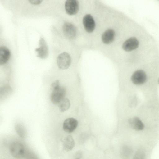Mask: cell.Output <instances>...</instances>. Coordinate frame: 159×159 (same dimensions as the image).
<instances>
[{"mask_svg": "<svg viewBox=\"0 0 159 159\" xmlns=\"http://www.w3.org/2000/svg\"><path fill=\"white\" fill-rule=\"evenodd\" d=\"M9 151L12 156L16 159H21L24 156L25 148L20 142H15L12 143L10 146Z\"/></svg>", "mask_w": 159, "mask_h": 159, "instance_id": "6da1fadb", "label": "cell"}, {"mask_svg": "<svg viewBox=\"0 0 159 159\" xmlns=\"http://www.w3.org/2000/svg\"><path fill=\"white\" fill-rule=\"evenodd\" d=\"M66 93V88L63 86H60L57 89L52 91L50 97L51 102L54 104H58L65 97Z\"/></svg>", "mask_w": 159, "mask_h": 159, "instance_id": "7a4b0ae2", "label": "cell"}, {"mask_svg": "<svg viewBox=\"0 0 159 159\" xmlns=\"http://www.w3.org/2000/svg\"><path fill=\"white\" fill-rule=\"evenodd\" d=\"M71 61L70 56L66 52H64L60 54L57 59L58 66L59 69L61 70L67 69L70 66Z\"/></svg>", "mask_w": 159, "mask_h": 159, "instance_id": "3957f363", "label": "cell"}, {"mask_svg": "<svg viewBox=\"0 0 159 159\" xmlns=\"http://www.w3.org/2000/svg\"><path fill=\"white\" fill-rule=\"evenodd\" d=\"M39 45V48L35 49L37 52V56L41 59L46 58L48 55V50L46 43L43 38H40Z\"/></svg>", "mask_w": 159, "mask_h": 159, "instance_id": "277c9868", "label": "cell"}, {"mask_svg": "<svg viewBox=\"0 0 159 159\" xmlns=\"http://www.w3.org/2000/svg\"><path fill=\"white\" fill-rule=\"evenodd\" d=\"M62 30L64 35L68 39H72L76 36V28L73 25L70 23H65L62 26Z\"/></svg>", "mask_w": 159, "mask_h": 159, "instance_id": "5b68a950", "label": "cell"}, {"mask_svg": "<svg viewBox=\"0 0 159 159\" xmlns=\"http://www.w3.org/2000/svg\"><path fill=\"white\" fill-rule=\"evenodd\" d=\"M78 122L75 119L69 118L66 119L63 124V130L66 132L70 133L74 131L77 127Z\"/></svg>", "mask_w": 159, "mask_h": 159, "instance_id": "8992f818", "label": "cell"}, {"mask_svg": "<svg viewBox=\"0 0 159 159\" xmlns=\"http://www.w3.org/2000/svg\"><path fill=\"white\" fill-rule=\"evenodd\" d=\"M147 76L145 72L142 70H138L132 74L131 80L132 82L136 85H141L146 81Z\"/></svg>", "mask_w": 159, "mask_h": 159, "instance_id": "52a82bcc", "label": "cell"}, {"mask_svg": "<svg viewBox=\"0 0 159 159\" xmlns=\"http://www.w3.org/2000/svg\"><path fill=\"white\" fill-rule=\"evenodd\" d=\"M65 9L66 12L69 15L76 14L79 9V3L78 1L67 0L65 3Z\"/></svg>", "mask_w": 159, "mask_h": 159, "instance_id": "ba28073f", "label": "cell"}, {"mask_svg": "<svg viewBox=\"0 0 159 159\" xmlns=\"http://www.w3.org/2000/svg\"><path fill=\"white\" fill-rule=\"evenodd\" d=\"M83 22L84 29L87 32L91 33L94 30L95 23L93 16L90 14H87L84 16Z\"/></svg>", "mask_w": 159, "mask_h": 159, "instance_id": "9c48e42d", "label": "cell"}, {"mask_svg": "<svg viewBox=\"0 0 159 159\" xmlns=\"http://www.w3.org/2000/svg\"><path fill=\"white\" fill-rule=\"evenodd\" d=\"M139 44V42L137 38L132 37L128 39L124 43L122 48L126 52H130L137 48Z\"/></svg>", "mask_w": 159, "mask_h": 159, "instance_id": "30bf717a", "label": "cell"}, {"mask_svg": "<svg viewBox=\"0 0 159 159\" xmlns=\"http://www.w3.org/2000/svg\"><path fill=\"white\" fill-rule=\"evenodd\" d=\"M115 35L114 31L112 29H108L103 33L102 39L103 43L106 44L111 43L114 40Z\"/></svg>", "mask_w": 159, "mask_h": 159, "instance_id": "8fae6325", "label": "cell"}, {"mask_svg": "<svg viewBox=\"0 0 159 159\" xmlns=\"http://www.w3.org/2000/svg\"><path fill=\"white\" fill-rule=\"evenodd\" d=\"M129 123L131 128L137 131L141 130L144 128L143 123L137 117L130 118L129 120Z\"/></svg>", "mask_w": 159, "mask_h": 159, "instance_id": "7c38bea8", "label": "cell"}, {"mask_svg": "<svg viewBox=\"0 0 159 159\" xmlns=\"http://www.w3.org/2000/svg\"><path fill=\"white\" fill-rule=\"evenodd\" d=\"M10 56V52L9 49L4 46L0 48V65H2L9 60Z\"/></svg>", "mask_w": 159, "mask_h": 159, "instance_id": "4fadbf2b", "label": "cell"}, {"mask_svg": "<svg viewBox=\"0 0 159 159\" xmlns=\"http://www.w3.org/2000/svg\"><path fill=\"white\" fill-rule=\"evenodd\" d=\"M75 141L72 136L68 135L64 139L63 142V148L65 151L71 150L75 146Z\"/></svg>", "mask_w": 159, "mask_h": 159, "instance_id": "5bb4252c", "label": "cell"}, {"mask_svg": "<svg viewBox=\"0 0 159 159\" xmlns=\"http://www.w3.org/2000/svg\"><path fill=\"white\" fill-rule=\"evenodd\" d=\"M58 104L60 111L61 112H64L69 108L70 103L69 100L65 97Z\"/></svg>", "mask_w": 159, "mask_h": 159, "instance_id": "9a60e30c", "label": "cell"}, {"mask_svg": "<svg viewBox=\"0 0 159 159\" xmlns=\"http://www.w3.org/2000/svg\"><path fill=\"white\" fill-rule=\"evenodd\" d=\"M145 154L141 149L138 150L135 153L133 159H144Z\"/></svg>", "mask_w": 159, "mask_h": 159, "instance_id": "2e32d148", "label": "cell"}, {"mask_svg": "<svg viewBox=\"0 0 159 159\" xmlns=\"http://www.w3.org/2000/svg\"><path fill=\"white\" fill-rule=\"evenodd\" d=\"M16 131L21 137L22 138L25 137V131L24 129L22 127V126H18L16 128Z\"/></svg>", "mask_w": 159, "mask_h": 159, "instance_id": "e0dca14e", "label": "cell"}, {"mask_svg": "<svg viewBox=\"0 0 159 159\" xmlns=\"http://www.w3.org/2000/svg\"><path fill=\"white\" fill-rule=\"evenodd\" d=\"M60 86V82L58 80H57L52 83L51 85L50 89L51 91L57 89Z\"/></svg>", "mask_w": 159, "mask_h": 159, "instance_id": "ac0fdd59", "label": "cell"}, {"mask_svg": "<svg viewBox=\"0 0 159 159\" xmlns=\"http://www.w3.org/2000/svg\"><path fill=\"white\" fill-rule=\"evenodd\" d=\"M28 1L31 4L38 5L41 3L42 1L41 0H29Z\"/></svg>", "mask_w": 159, "mask_h": 159, "instance_id": "d6986e66", "label": "cell"}, {"mask_svg": "<svg viewBox=\"0 0 159 159\" xmlns=\"http://www.w3.org/2000/svg\"><path fill=\"white\" fill-rule=\"evenodd\" d=\"M74 159H80V158H75Z\"/></svg>", "mask_w": 159, "mask_h": 159, "instance_id": "ffe728a7", "label": "cell"}, {"mask_svg": "<svg viewBox=\"0 0 159 159\" xmlns=\"http://www.w3.org/2000/svg\"><path fill=\"white\" fill-rule=\"evenodd\" d=\"M158 83H159V79H158Z\"/></svg>", "mask_w": 159, "mask_h": 159, "instance_id": "44dd1931", "label": "cell"}]
</instances>
